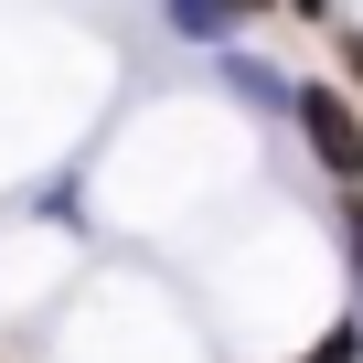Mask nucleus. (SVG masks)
Segmentation results:
<instances>
[{"label": "nucleus", "mask_w": 363, "mask_h": 363, "mask_svg": "<svg viewBox=\"0 0 363 363\" xmlns=\"http://www.w3.org/2000/svg\"><path fill=\"white\" fill-rule=\"evenodd\" d=\"M342 235H352V278H363V203H342Z\"/></svg>", "instance_id": "nucleus-5"}, {"label": "nucleus", "mask_w": 363, "mask_h": 363, "mask_svg": "<svg viewBox=\"0 0 363 363\" xmlns=\"http://www.w3.org/2000/svg\"><path fill=\"white\" fill-rule=\"evenodd\" d=\"M289 107H299L310 150L331 160V182H363V118H352V96L342 86H289Z\"/></svg>", "instance_id": "nucleus-1"}, {"label": "nucleus", "mask_w": 363, "mask_h": 363, "mask_svg": "<svg viewBox=\"0 0 363 363\" xmlns=\"http://www.w3.org/2000/svg\"><path fill=\"white\" fill-rule=\"evenodd\" d=\"M225 75H235V96H246V107H289V75H278V65H257V54H235Z\"/></svg>", "instance_id": "nucleus-3"}, {"label": "nucleus", "mask_w": 363, "mask_h": 363, "mask_svg": "<svg viewBox=\"0 0 363 363\" xmlns=\"http://www.w3.org/2000/svg\"><path fill=\"white\" fill-rule=\"evenodd\" d=\"M342 54H352V75H363V43H342Z\"/></svg>", "instance_id": "nucleus-7"}, {"label": "nucleus", "mask_w": 363, "mask_h": 363, "mask_svg": "<svg viewBox=\"0 0 363 363\" xmlns=\"http://www.w3.org/2000/svg\"><path fill=\"white\" fill-rule=\"evenodd\" d=\"M299 363H363V331L342 320V331H320V352H299Z\"/></svg>", "instance_id": "nucleus-4"}, {"label": "nucleus", "mask_w": 363, "mask_h": 363, "mask_svg": "<svg viewBox=\"0 0 363 363\" xmlns=\"http://www.w3.org/2000/svg\"><path fill=\"white\" fill-rule=\"evenodd\" d=\"M246 22V0H171V33H193V43H225Z\"/></svg>", "instance_id": "nucleus-2"}, {"label": "nucleus", "mask_w": 363, "mask_h": 363, "mask_svg": "<svg viewBox=\"0 0 363 363\" xmlns=\"http://www.w3.org/2000/svg\"><path fill=\"white\" fill-rule=\"evenodd\" d=\"M289 11H310V22H320V0H289Z\"/></svg>", "instance_id": "nucleus-6"}, {"label": "nucleus", "mask_w": 363, "mask_h": 363, "mask_svg": "<svg viewBox=\"0 0 363 363\" xmlns=\"http://www.w3.org/2000/svg\"><path fill=\"white\" fill-rule=\"evenodd\" d=\"M246 11H267V0H246Z\"/></svg>", "instance_id": "nucleus-8"}]
</instances>
